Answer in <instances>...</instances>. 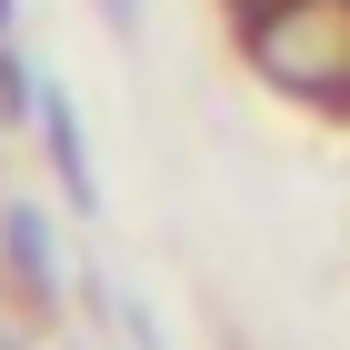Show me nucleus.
I'll return each mask as SVG.
<instances>
[{
	"instance_id": "1",
	"label": "nucleus",
	"mask_w": 350,
	"mask_h": 350,
	"mask_svg": "<svg viewBox=\"0 0 350 350\" xmlns=\"http://www.w3.org/2000/svg\"><path fill=\"white\" fill-rule=\"evenodd\" d=\"M110 10V30H140V0H100Z\"/></svg>"
}]
</instances>
